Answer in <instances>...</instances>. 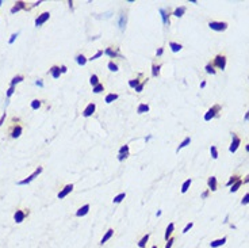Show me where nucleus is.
Wrapping results in <instances>:
<instances>
[{"label":"nucleus","instance_id":"nucleus-24","mask_svg":"<svg viewBox=\"0 0 249 248\" xmlns=\"http://www.w3.org/2000/svg\"><path fill=\"white\" fill-rule=\"evenodd\" d=\"M23 80H25V77H23L22 75H18V76H15V77H12V80H11L10 85H11V87H15V85L18 84V83L23 82Z\"/></svg>","mask_w":249,"mask_h":248},{"label":"nucleus","instance_id":"nucleus-8","mask_svg":"<svg viewBox=\"0 0 249 248\" xmlns=\"http://www.w3.org/2000/svg\"><path fill=\"white\" fill-rule=\"evenodd\" d=\"M240 144H241V140L237 137V134H236V133H232V145H230L229 151H230L232 153H234L236 151H237V148L240 146Z\"/></svg>","mask_w":249,"mask_h":248},{"label":"nucleus","instance_id":"nucleus-14","mask_svg":"<svg viewBox=\"0 0 249 248\" xmlns=\"http://www.w3.org/2000/svg\"><path fill=\"white\" fill-rule=\"evenodd\" d=\"M26 8H27V6H26L25 1H16V3L14 4V7L11 8V14H15V12H18V11L26 10Z\"/></svg>","mask_w":249,"mask_h":248},{"label":"nucleus","instance_id":"nucleus-52","mask_svg":"<svg viewBox=\"0 0 249 248\" xmlns=\"http://www.w3.org/2000/svg\"><path fill=\"white\" fill-rule=\"evenodd\" d=\"M60 68H61V73H67V72H68V68L65 67V65H61Z\"/></svg>","mask_w":249,"mask_h":248},{"label":"nucleus","instance_id":"nucleus-30","mask_svg":"<svg viewBox=\"0 0 249 248\" xmlns=\"http://www.w3.org/2000/svg\"><path fill=\"white\" fill-rule=\"evenodd\" d=\"M125 26H126V15L125 14H121L119 16V28L121 30H125Z\"/></svg>","mask_w":249,"mask_h":248},{"label":"nucleus","instance_id":"nucleus-55","mask_svg":"<svg viewBox=\"0 0 249 248\" xmlns=\"http://www.w3.org/2000/svg\"><path fill=\"white\" fill-rule=\"evenodd\" d=\"M245 119H246V121H249V113L245 115Z\"/></svg>","mask_w":249,"mask_h":248},{"label":"nucleus","instance_id":"nucleus-51","mask_svg":"<svg viewBox=\"0 0 249 248\" xmlns=\"http://www.w3.org/2000/svg\"><path fill=\"white\" fill-rule=\"evenodd\" d=\"M35 84L38 85V87H41V88H42V87H43V82H42V80H41V79H38V80L35 82Z\"/></svg>","mask_w":249,"mask_h":248},{"label":"nucleus","instance_id":"nucleus-46","mask_svg":"<svg viewBox=\"0 0 249 248\" xmlns=\"http://www.w3.org/2000/svg\"><path fill=\"white\" fill-rule=\"evenodd\" d=\"M241 203H242V205H246V203H249V193L244 195V198H242Z\"/></svg>","mask_w":249,"mask_h":248},{"label":"nucleus","instance_id":"nucleus-27","mask_svg":"<svg viewBox=\"0 0 249 248\" xmlns=\"http://www.w3.org/2000/svg\"><path fill=\"white\" fill-rule=\"evenodd\" d=\"M191 183H192V179L189 178V179H187L184 183H183V186H182V193L183 194H186L187 191H188V188H189V186H191Z\"/></svg>","mask_w":249,"mask_h":248},{"label":"nucleus","instance_id":"nucleus-9","mask_svg":"<svg viewBox=\"0 0 249 248\" xmlns=\"http://www.w3.org/2000/svg\"><path fill=\"white\" fill-rule=\"evenodd\" d=\"M50 18V14L49 12H42L41 15H38V18L35 19V27H39V26H42L48 19Z\"/></svg>","mask_w":249,"mask_h":248},{"label":"nucleus","instance_id":"nucleus-34","mask_svg":"<svg viewBox=\"0 0 249 248\" xmlns=\"http://www.w3.org/2000/svg\"><path fill=\"white\" fill-rule=\"evenodd\" d=\"M89 83H91L92 87L98 85V84H99V77H98V75H92L91 77H89Z\"/></svg>","mask_w":249,"mask_h":248},{"label":"nucleus","instance_id":"nucleus-10","mask_svg":"<svg viewBox=\"0 0 249 248\" xmlns=\"http://www.w3.org/2000/svg\"><path fill=\"white\" fill-rule=\"evenodd\" d=\"M95 110H96V104H95L94 102L92 103H88V106L84 109V111H83V115H84L85 118H88V117H91L92 114L95 113Z\"/></svg>","mask_w":249,"mask_h":248},{"label":"nucleus","instance_id":"nucleus-38","mask_svg":"<svg viewBox=\"0 0 249 248\" xmlns=\"http://www.w3.org/2000/svg\"><path fill=\"white\" fill-rule=\"evenodd\" d=\"M107 67H109V69H110L111 72H116V71H118V65H116L115 63H114V61H110Z\"/></svg>","mask_w":249,"mask_h":248},{"label":"nucleus","instance_id":"nucleus-26","mask_svg":"<svg viewBox=\"0 0 249 248\" xmlns=\"http://www.w3.org/2000/svg\"><path fill=\"white\" fill-rule=\"evenodd\" d=\"M169 48H171V50L173 52V53H177V52L182 50L183 46L180 45V43H176V42H169Z\"/></svg>","mask_w":249,"mask_h":248},{"label":"nucleus","instance_id":"nucleus-41","mask_svg":"<svg viewBox=\"0 0 249 248\" xmlns=\"http://www.w3.org/2000/svg\"><path fill=\"white\" fill-rule=\"evenodd\" d=\"M206 72H207V73H211V75H215L214 67H213L211 64H207V65H206Z\"/></svg>","mask_w":249,"mask_h":248},{"label":"nucleus","instance_id":"nucleus-47","mask_svg":"<svg viewBox=\"0 0 249 248\" xmlns=\"http://www.w3.org/2000/svg\"><path fill=\"white\" fill-rule=\"evenodd\" d=\"M173 241H175V239L171 237L168 241H167V244H165V247H164V248H172V244H173Z\"/></svg>","mask_w":249,"mask_h":248},{"label":"nucleus","instance_id":"nucleus-32","mask_svg":"<svg viewBox=\"0 0 249 248\" xmlns=\"http://www.w3.org/2000/svg\"><path fill=\"white\" fill-rule=\"evenodd\" d=\"M242 183H244V182H242L241 179H238V180H237V182H236V183L232 186V188H230V193H236V191H237V190L240 188V186H241Z\"/></svg>","mask_w":249,"mask_h":248},{"label":"nucleus","instance_id":"nucleus-6","mask_svg":"<svg viewBox=\"0 0 249 248\" xmlns=\"http://www.w3.org/2000/svg\"><path fill=\"white\" fill-rule=\"evenodd\" d=\"M219 110H221V106H219V104H215V106H213L210 110L206 113V115H204V121H211L213 118L215 117V115H217V113Z\"/></svg>","mask_w":249,"mask_h":248},{"label":"nucleus","instance_id":"nucleus-19","mask_svg":"<svg viewBox=\"0 0 249 248\" xmlns=\"http://www.w3.org/2000/svg\"><path fill=\"white\" fill-rule=\"evenodd\" d=\"M225 243H226V237H222V239H218V240L211 241L210 247L211 248H218V247H221V245H223Z\"/></svg>","mask_w":249,"mask_h":248},{"label":"nucleus","instance_id":"nucleus-36","mask_svg":"<svg viewBox=\"0 0 249 248\" xmlns=\"http://www.w3.org/2000/svg\"><path fill=\"white\" fill-rule=\"evenodd\" d=\"M129 85L131 88H137L138 85H140V79H133V80H129Z\"/></svg>","mask_w":249,"mask_h":248},{"label":"nucleus","instance_id":"nucleus-50","mask_svg":"<svg viewBox=\"0 0 249 248\" xmlns=\"http://www.w3.org/2000/svg\"><path fill=\"white\" fill-rule=\"evenodd\" d=\"M6 118H7V114L3 113V115H1V118H0V128L3 126V124H4V121H6Z\"/></svg>","mask_w":249,"mask_h":248},{"label":"nucleus","instance_id":"nucleus-7","mask_svg":"<svg viewBox=\"0 0 249 248\" xmlns=\"http://www.w3.org/2000/svg\"><path fill=\"white\" fill-rule=\"evenodd\" d=\"M72 190H73V184L70 183V184H67V186H64L62 188H61V191L58 193V199H64L65 197H67L68 194H70L72 193Z\"/></svg>","mask_w":249,"mask_h":248},{"label":"nucleus","instance_id":"nucleus-54","mask_svg":"<svg viewBox=\"0 0 249 248\" xmlns=\"http://www.w3.org/2000/svg\"><path fill=\"white\" fill-rule=\"evenodd\" d=\"M206 87V82H202L200 83V88H204Z\"/></svg>","mask_w":249,"mask_h":248},{"label":"nucleus","instance_id":"nucleus-58","mask_svg":"<svg viewBox=\"0 0 249 248\" xmlns=\"http://www.w3.org/2000/svg\"><path fill=\"white\" fill-rule=\"evenodd\" d=\"M1 4H3V1H1V0H0V6H1Z\"/></svg>","mask_w":249,"mask_h":248},{"label":"nucleus","instance_id":"nucleus-12","mask_svg":"<svg viewBox=\"0 0 249 248\" xmlns=\"http://www.w3.org/2000/svg\"><path fill=\"white\" fill-rule=\"evenodd\" d=\"M104 54H107V56L110 57V58H115V57H122L119 53V49L116 48V49H112V48H107V49L104 50Z\"/></svg>","mask_w":249,"mask_h":248},{"label":"nucleus","instance_id":"nucleus-15","mask_svg":"<svg viewBox=\"0 0 249 248\" xmlns=\"http://www.w3.org/2000/svg\"><path fill=\"white\" fill-rule=\"evenodd\" d=\"M112 236H114V229H109L107 230V232H106L104 233V236H103L102 237V240H100V243H99V245H103V244H106V243H107V241L110 240V239L112 237Z\"/></svg>","mask_w":249,"mask_h":248},{"label":"nucleus","instance_id":"nucleus-35","mask_svg":"<svg viewBox=\"0 0 249 248\" xmlns=\"http://www.w3.org/2000/svg\"><path fill=\"white\" fill-rule=\"evenodd\" d=\"M92 91H94V94H100L102 91H104V85H103L102 83H99L98 85H95Z\"/></svg>","mask_w":249,"mask_h":248},{"label":"nucleus","instance_id":"nucleus-39","mask_svg":"<svg viewBox=\"0 0 249 248\" xmlns=\"http://www.w3.org/2000/svg\"><path fill=\"white\" fill-rule=\"evenodd\" d=\"M238 179H240V176H237V175H234V176H232V178H230V179H229V182H228V183H226V186H233V184H234L238 180Z\"/></svg>","mask_w":249,"mask_h":248},{"label":"nucleus","instance_id":"nucleus-21","mask_svg":"<svg viewBox=\"0 0 249 248\" xmlns=\"http://www.w3.org/2000/svg\"><path fill=\"white\" fill-rule=\"evenodd\" d=\"M149 236H150L149 233L144 234V236L141 237V240L138 241V247H140V248H145V247H146V243H148V240H149Z\"/></svg>","mask_w":249,"mask_h":248},{"label":"nucleus","instance_id":"nucleus-49","mask_svg":"<svg viewBox=\"0 0 249 248\" xmlns=\"http://www.w3.org/2000/svg\"><path fill=\"white\" fill-rule=\"evenodd\" d=\"M162 53H164V48H158V49L156 50V56H157V57L162 56Z\"/></svg>","mask_w":249,"mask_h":248},{"label":"nucleus","instance_id":"nucleus-53","mask_svg":"<svg viewBox=\"0 0 249 248\" xmlns=\"http://www.w3.org/2000/svg\"><path fill=\"white\" fill-rule=\"evenodd\" d=\"M209 191H210V190H207V191H204L203 194H202V198H207V195H209Z\"/></svg>","mask_w":249,"mask_h":248},{"label":"nucleus","instance_id":"nucleus-44","mask_svg":"<svg viewBox=\"0 0 249 248\" xmlns=\"http://www.w3.org/2000/svg\"><path fill=\"white\" fill-rule=\"evenodd\" d=\"M14 92H15V87H11V85H10V88L7 90V94H6L7 98H11V96L14 95Z\"/></svg>","mask_w":249,"mask_h":248},{"label":"nucleus","instance_id":"nucleus-45","mask_svg":"<svg viewBox=\"0 0 249 248\" xmlns=\"http://www.w3.org/2000/svg\"><path fill=\"white\" fill-rule=\"evenodd\" d=\"M192 227H194V222H188L186 227H184V229H183V233H187V232H188V230L191 229Z\"/></svg>","mask_w":249,"mask_h":248},{"label":"nucleus","instance_id":"nucleus-25","mask_svg":"<svg viewBox=\"0 0 249 248\" xmlns=\"http://www.w3.org/2000/svg\"><path fill=\"white\" fill-rule=\"evenodd\" d=\"M76 63H77L79 65H81V67H84V65L87 64V58H85L84 54H77V56H76Z\"/></svg>","mask_w":249,"mask_h":248},{"label":"nucleus","instance_id":"nucleus-2","mask_svg":"<svg viewBox=\"0 0 249 248\" xmlns=\"http://www.w3.org/2000/svg\"><path fill=\"white\" fill-rule=\"evenodd\" d=\"M42 171H43L42 167H38V168H37V170H35L31 175H28V176L26 178V179H23V180H19V182H18V184H19V186H23V184H28V183H31V182L34 180L35 178L38 176V175L41 174Z\"/></svg>","mask_w":249,"mask_h":248},{"label":"nucleus","instance_id":"nucleus-40","mask_svg":"<svg viewBox=\"0 0 249 248\" xmlns=\"http://www.w3.org/2000/svg\"><path fill=\"white\" fill-rule=\"evenodd\" d=\"M148 83V79H145V80H142V82L140 83V85H138L137 88H135V91L137 92H142V90H144V87H145V84Z\"/></svg>","mask_w":249,"mask_h":248},{"label":"nucleus","instance_id":"nucleus-43","mask_svg":"<svg viewBox=\"0 0 249 248\" xmlns=\"http://www.w3.org/2000/svg\"><path fill=\"white\" fill-rule=\"evenodd\" d=\"M103 53H104L103 50H98V52H96V54H95V56H92L91 58H89V60H91V61L96 60V58H99V57H100V56H103Z\"/></svg>","mask_w":249,"mask_h":248},{"label":"nucleus","instance_id":"nucleus-18","mask_svg":"<svg viewBox=\"0 0 249 248\" xmlns=\"http://www.w3.org/2000/svg\"><path fill=\"white\" fill-rule=\"evenodd\" d=\"M207 184H209V190L210 191H215L217 190V179H215V176H210L209 178V180H207Z\"/></svg>","mask_w":249,"mask_h":248},{"label":"nucleus","instance_id":"nucleus-23","mask_svg":"<svg viewBox=\"0 0 249 248\" xmlns=\"http://www.w3.org/2000/svg\"><path fill=\"white\" fill-rule=\"evenodd\" d=\"M186 10H187V8L184 7V6H182V7H177L175 11H173V15H175V16H177V18H182L183 15H184V12H186Z\"/></svg>","mask_w":249,"mask_h":248},{"label":"nucleus","instance_id":"nucleus-37","mask_svg":"<svg viewBox=\"0 0 249 248\" xmlns=\"http://www.w3.org/2000/svg\"><path fill=\"white\" fill-rule=\"evenodd\" d=\"M119 155H126V156H129V145H123V146H121V149H119Z\"/></svg>","mask_w":249,"mask_h":248},{"label":"nucleus","instance_id":"nucleus-5","mask_svg":"<svg viewBox=\"0 0 249 248\" xmlns=\"http://www.w3.org/2000/svg\"><path fill=\"white\" fill-rule=\"evenodd\" d=\"M213 67H217L218 69H222L223 71L225 67H226V57L225 56H217L214 58V63H213Z\"/></svg>","mask_w":249,"mask_h":248},{"label":"nucleus","instance_id":"nucleus-3","mask_svg":"<svg viewBox=\"0 0 249 248\" xmlns=\"http://www.w3.org/2000/svg\"><path fill=\"white\" fill-rule=\"evenodd\" d=\"M27 216H28V210L27 209H26V210L18 209L16 212H15V214H14V220H15V222H16V224H21V222L25 221V218Z\"/></svg>","mask_w":249,"mask_h":248},{"label":"nucleus","instance_id":"nucleus-22","mask_svg":"<svg viewBox=\"0 0 249 248\" xmlns=\"http://www.w3.org/2000/svg\"><path fill=\"white\" fill-rule=\"evenodd\" d=\"M160 69H161V64L152 65V76H153V77H157L158 75H160Z\"/></svg>","mask_w":249,"mask_h":248},{"label":"nucleus","instance_id":"nucleus-20","mask_svg":"<svg viewBox=\"0 0 249 248\" xmlns=\"http://www.w3.org/2000/svg\"><path fill=\"white\" fill-rule=\"evenodd\" d=\"M118 98H119V95H118V94H114V92H110L109 95L106 96L104 102H106V103H112V102H114V100H116V99H118Z\"/></svg>","mask_w":249,"mask_h":248},{"label":"nucleus","instance_id":"nucleus-4","mask_svg":"<svg viewBox=\"0 0 249 248\" xmlns=\"http://www.w3.org/2000/svg\"><path fill=\"white\" fill-rule=\"evenodd\" d=\"M209 27L211 30H215V31H223L228 27V23L226 22H210L209 23Z\"/></svg>","mask_w":249,"mask_h":248},{"label":"nucleus","instance_id":"nucleus-29","mask_svg":"<svg viewBox=\"0 0 249 248\" xmlns=\"http://www.w3.org/2000/svg\"><path fill=\"white\" fill-rule=\"evenodd\" d=\"M125 198H126V193H121V194H118L116 197H114L112 202H114V203H121Z\"/></svg>","mask_w":249,"mask_h":248},{"label":"nucleus","instance_id":"nucleus-57","mask_svg":"<svg viewBox=\"0 0 249 248\" xmlns=\"http://www.w3.org/2000/svg\"><path fill=\"white\" fill-rule=\"evenodd\" d=\"M152 248H158V247H157V245H152Z\"/></svg>","mask_w":249,"mask_h":248},{"label":"nucleus","instance_id":"nucleus-48","mask_svg":"<svg viewBox=\"0 0 249 248\" xmlns=\"http://www.w3.org/2000/svg\"><path fill=\"white\" fill-rule=\"evenodd\" d=\"M18 36H19V33H14V34L11 36V38H10V41H8V43H10V45H11V43H14V41L16 39Z\"/></svg>","mask_w":249,"mask_h":248},{"label":"nucleus","instance_id":"nucleus-16","mask_svg":"<svg viewBox=\"0 0 249 248\" xmlns=\"http://www.w3.org/2000/svg\"><path fill=\"white\" fill-rule=\"evenodd\" d=\"M173 230H175V224L173 222H171L167 227V229H165V234H164V239H165V241H168L169 239H171V234L173 233Z\"/></svg>","mask_w":249,"mask_h":248},{"label":"nucleus","instance_id":"nucleus-28","mask_svg":"<svg viewBox=\"0 0 249 248\" xmlns=\"http://www.w3.org/2000/svg\"><path fill=\"white\" fill-rule=\"evenodd\" d=\"M149 111V106H148L146 103H141L140 106L137 109V113L138 114H144V113H148Z\"/></svg>","mask_w":249,"mask_h":248},{"label":"nucleus","instance_id":"nucleus-33","mask_svg":"<svg viewBox=\"0 0 249 248\" xmlns=\"http://www.w3.org/2000/svg\"><path fill=\"white\" fill-rule=\"evenodd\" d=\"M41 104H42V102H41L39 99H34L31 102V109L33 110H38L39 107H41Z\"/></svg>","mask_w":249,"mask_h":248},{"label":"nucleus","instance_id":"nucleus-13","mask_svg":"<svg viewBox=\"0 0 249 248\" xmlns=\"http://www.w3.org/2000/svg\"><path fill=\"white\" fill-rule=\"evenodd\" d=\"M49 73L52 75L53 79H60V76H61V68L58 67V65H53V67L49 69Z\"/></svg>","mask_w":249,"mask_h":248},{"label":"nucleus","instance_id":"nucleus-17","mask_svg":"<svg viewBox=\"0 0 249 248\" xmlns=\"http://www.w3.org/2000/svg\"><path fill=\"white\" fill-rule=\"evenodd\" d=\"M88 212H89V205H84V206H81L80 209L76 212V216L77 217H84L85 214H88Z\"/></svg>","mask_w":249,"mask_h":248},{"label":"nucleus","instance_id":"nucleus-1","mask_svg":"<svg viewBox=\"0 0 249 248\" xmlns=\"http://www.w3.org/2000/svg\"><path fill=\"white\" fill-rule=\"evenodd\" d=\"M22 131H23V128H22V125H21V119L14 117L12 121H11V128H10V130H8V134H10L11 138H18V137H21Z\"/></svg>","mask_w":249,"mask_h":248},{"label":"nucleus","instance_id":"nucleus-56","mask_svg":"<svg viewBox=\"0 0 249 248\" xmlns=\"http://www.w3.org/2000/svg\"><path fill=\"white\" fill-rule=\"evenodd\" d=\"M246 151H248V152H249V144H248V145H246Z\"/></svg>","mask_w":249,"mask_h":248},{"label":"nucleus","instance_id":"nucleus-11","mask_svg":"<svg viewBox=\"0 0 249 248\" xmlns=\"http://www.w3.org/2000/svg\"><path fill=\"white\" fill-rule=\"evenodd\" d=\"M160 14H161V18H162V23L164 26H169V10L168 8H160Z\"/></svg>","mask_w":249,"mask_h":248},{"label":"nucleus","instance_id":"nucleus-42","mask_svg":"<svg viewBox=\"0 0 249 248\" xmlns=\"http://www.w3.org/2000/svg\"><path fill=\"white\" fill-rule=\"evenodd\" d=\"M210 153H211V156H213V159H218V152H217V148H215V146H211L210 148Z\"/></svg>","mask_w":249,"mask_h":248},{"label":"nucleus","instance_id":"nucleus-31","mask_svg":"<svg viewBox=\"0 0 249 248\" xmlns=\"http://www.w3.org/2000/svg\"><path fill=\"white\" fill-rule=\"evenodd\" d=\"M189 142H191V138H189V137H186V138H184V140H183L182 142H180V145L177 146V149H176V152H179V151H180V149H182V148H184V146H187V145H188V144H189Z\"/></svg>","mask_w":249,"mask_h":248}]
</instances>
